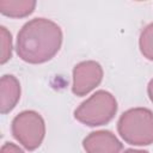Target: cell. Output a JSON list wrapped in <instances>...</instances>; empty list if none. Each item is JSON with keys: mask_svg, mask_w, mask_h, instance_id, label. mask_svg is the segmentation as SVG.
<instances>
[{"mask_svg": "<svg viewBox=\"0 0 153 153\" xmlns=\"http://www.w3.org/2000/svg\"><path fill=\"white\" fill-rule=\"evenodd\" d=\"M62 35L53 22L36 18L18 33L17 50L24 61L41 63L50 60L60 49Z\"/></svg>", "mask_w": 153, "mask_h": 153, "instance_id": "6da1fadb", "label": "cell"}, {"mask_svg": "<svg viewBox=\"0 0 153 153\" xmlns=\"http://www.w3.org/2000/svg\"><path fill=\"white\" fill-rule=\"evenodd\" d=\"M121 136L131 145H149L153 142V114L147 109H131L118 121Z\"/></svg>", "mask_w": 153, "mask_h": 153, "instance_id": "7a4b0ae2", "label": "cell"}, {"mask_svg": "<svg viewBox=\"0 0 153 153\" xmlns=\"http://www.w3.org/2000/svg\"><path fill=\"white\" fill-rule=\"evenodd\" d=\"M117 105L114 97L105 91L96 92L75 110V118L88 126H100L114 117Z\"/></svg>", "mask_w": 153, "mask_h": 153, "instance_id": "3957f363", "label": "cell"}, {"mask_svg": "<svg viewBox=\"0 0 153 153\" xmlns=\"http://www.w3.org/2000/svg\"><path fill=\"white\" fill-rule=\"evenodd\" d=\"M73 75V92L75 94L82 96L90 92L94 86H97L100 82L103 71L97 62L87 61L75 66Z\"/></svg>", "mask_w": 153, "mask_h": 153, "instance_id": "277c9868", "label": "cell"}, {"mask_svg": "<svg viewBox=\"0 0 153 153\" xmlns=\"http://www.w3.org/2000/svg\"><path fill=\"white\" fill-rule=\"evenodd\" d=\"M84 148L88 153H118L122 145L110 131H97L84 140Z\"/></svg>", "mask_w": 153, "mask_h": 153, "instance_id": "5b68a950", "label": "cell"}, {"mask_svg": "<svg viewBox=\"0 0 153 153\" xmlns=\"http://www.w3.org/2000/svg\"><path fill=\"white\" fill-rule=\"evenodd\" d=\"M5 146H6V148L8 149V153H24L22 149H19L18 147H16V146L12 145V143H6Z\"/></svg>", "mask_w": 153, "mask_h": 153, "instance_id": "8992f818", "label": "cell"}, {"mask_svg": "<svg viewBox=\"0 0 153 153\" xmlns=\"http://www.w3.org/2000/svg\"><path fill=\"white\" fill-rule=\"evenodd\" d=\"M148 93H149V98L153 102V80H151L149 85H148Z\"/></svg>", "mask_w": 153, "mask_h": 153, "instance_id": "52a82bcc", "label": "cell"}, {"mask_svg": "<svg viewBox=\"0 0 153 153\" xmlns=\"http://www.w3.org/2000/svg\"><path fill=\"white\" fill-rule=\"evenodd\" d=\"M126 153H148V152H145V151H134V149H128V151H126Z\"/></svg>", "mask_w": 153, "mask_h": 153, "instance_id": "ba28073f", "label": "cell"}]
</instances>
